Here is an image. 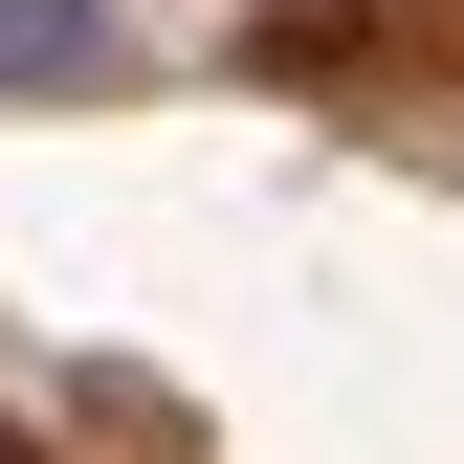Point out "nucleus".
Returning a JSON list of instances; mask_svg holds the SVG:
<instances>
[{
	"label": "nucleus",
	"mask_w": 464,
	"mask_h": 464,
	"mask_svg": "<svg viewBox=\"0 0 464 464\" xmlns=\"http://www.w3.org/2000/svg\"><path fill=\"white\" fill-rule=\"evenodd\" d=\"M0 89H111V0H0Z\"/></svg>",
	"instance_id": "1"
}]
</instances>
